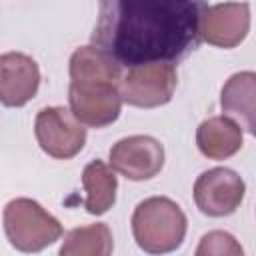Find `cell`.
<instances>
[{"instance_id": "cell-7", "label": "cell", "mask_w": 256, "mask_h": 256, "mask_svg": "<svg viewBox=\"0 0 256 256\" xmlns=\"http://www.w3.org/2000/svg\"><path fill=\"white\" fill-rule=\"evenodd\" d=\"M246 184L230 168L218 166L202 172L194 182V202L198 210L212 218L230 216L242 204Z\"/></svg>"}, {"instance_id": "cell-2", "label": "cell", "mask_w": 256, "mask_h": 256, "mask_svg": "<svg viewBox=\"0 0 256 256\" xmlns=\"http://www.w3.org/2000/svg\"><path fill=\"white\" fill-rule=\"evenodd\" d=\"M122 66L96 46H80L70 56L68 102L72 116L90 128H104L120 116Z\"/></svg>"}, {"instance_id": "cell-14", "label": "cell", "mask_w": 256, "mask_h": 256, "mask_svg": "<svg viewBox=\"0 0 256 256\" xmlns=\"http://www.w3.org/2000/svg\"><path fill=\"white\" fill-rule=\"evenodd\" d=\"M114 240L108 224L96 222L70 230L58 250V256H112Z\"/></svg>"}, {"instance_id": "cell-8", "label": "cell", "mask_w": 256, "mask_h": 256, "mask_svg": "<svg viewBox=\"0 0 256 256\" xmlns=\"http://www.w3.org/2000/svg\"><path fill=\"white\" fill-rule=\"evenodd\" d=\"M110 166L128 180L154 178L164 166V146L146 134L122 138L110 148Z\"/></svg>"}, {"instance_id": "cell-15", "label": "cell", "mask_w": 256, "mask_h": 256, "mask_svg": "<svg viewBox=\"0 0 256 256\" xmlns=\"http://www.w3.org/2000/svg\"><path fill=\"white\" fill-rule=\"evenodd\" d=\"M194 256H244V250L230 232L212 230L200 238Z\"/></svg>"}, {"instance_id": "cell-11", "label": "cell", "mask_w": 256, "mask_h": 256, "mask_svg": "<svg viewBox=\"0 0 256 256\" xmlns=\"http://www.w3.org/2000/svg\"><path fill=\"white\" fill-rule=\"evenodd\" d=\"M198 150L210 160H226L242 148V128L230 116H212L196 130Z\"/></svg>"}, {"instance_id": "cell-5", "label": "cell", "mask_w": 256, "mask_h": 256, "mask_svg": "<svg viewBox=\"0 0 256 256\" xmlns=\"http://www.w3.org/2000/svg\"><path fill=\"white\" fill-rule=\"evenodd\" d=\"M34 134L40 148L56 158L70 160L86 144V128L62 106H46L36 114Z\"/></svg>"}, {"instance_id": "cell-1", "label": "cell", "mask_w": 256, "mask_h": 256, "mask_svg": "<svg viewBox=\"0 0 256 256\" xmlns=\"http://www.w3.org/2000/svg\"><path fill=\"white\" fill-rule=\"evenodd\" d=\"M206 2L186 0H112L102 2L92 46L120 66L174 64L198 44Z\"/></svg>"}, {"instance_id": "cell-10", "label": "cell", "mask_w": 256, "mask_h": 256, "mask_svg": "<svg viewBox=\"0 0 256 256\" xmlns=\"http://www.w3.org/2000/svg\"><path fill=\"white\" fill-rule=\"evenodd\" d=\"M250 30V6L248 4H214L202 16L200 38L210 46L234 48Z\"/></svg>"}, {"instance_id": "cell-4", "label": "cell", "mask_w": 256, "mask_h": 256, "mask_svg": "<svg viewBox=\"0 0 256 256\" xmlns=\"http://www.w3.org/2000/svg\"><path fill=\"white\" fill-rule=\"evenodd\" d=\"M4 232L26 254L40 252L62 236V224L32 198H14L4 208Z\"/></svg>"}, {"instance_id": "cell-9", "label": "cell", "mask_w": 256, "mask_h": 256, "mask_svg": "<svg viewBox=\"0 0 256 256\" xmlns=\"http://www.w3.org/2000/svg\"><path fill=\"white\" fill-rule=\"evenodd\" d=\"M40 86V68L24 52H4L0 56V100L4 106L20 108L30 102Z\"/></svg>"}, {"instance_id": "cell-13", "label": "cell", "mask_w": 256, "mask_h": 256, "mask_svg": "<svg viewBox=\"0 0 256 256\" xmlns=\"http://www.w3.org/2000/svg\"><path fill=\"white\" fill-rule=\"evenodd\" d=\"M82 186L86 190L84 208L88 214L100 216V214H106L114 206L118 180H116L112 166L104 164L102 160L88 162L82 172Z\"/></svg>"}, {"instance_id": "cell-6", "label": "cell", "mask_w": 256, "mask_h": 256, "mask_svg": "<svg viewBox=\"0 0 256 256\" xmlns=\"http://www.w3.org/2000/svg\"><path fill=\"white\" fill-rule=\"evenodd\" d=\"M178 84L174 64H144L130 68L120 82L122 100L136 108H158L172 100Z\"/></svg>"}, {"instance_id": "cell-3", "label": "cell", "mask_w": 256, "mask_h": 256, "mask_svg": "<svg viewBox=\"0 0 256 256\" xmlns=\"http://www.w3.org/2000/svg\"><path fill=\"white\" fill-rule=\"evenodd\" d=\"M186 228V214L174 200L166 196L142 200L132 214L134 240L148 254H168L180 248Z\"/></svg>"}, {"instance_id": "cell-12", "label": "cell", "mask_w": 256, "mask_h": 256, "mask_svg": "<svg viewBox=\"0 0 256 256\" xmlns=\"http://www.w3.org/2000/svg\"><path fill=\"white\" fill-rule=\"evenodd\" d=\"M220 106L224 112L240 118L244 128L256 136V72L232 74L222 86Z\"/></svg>"}]
</instances>
